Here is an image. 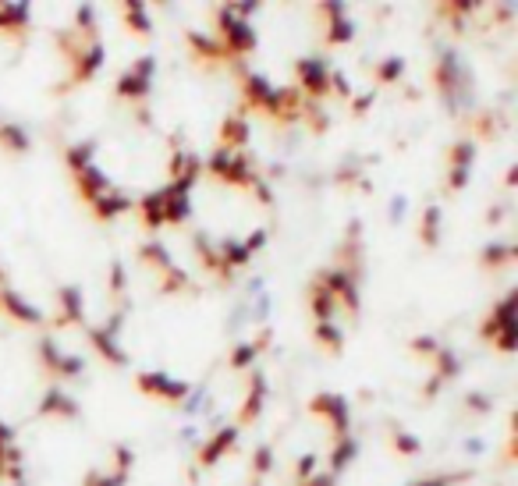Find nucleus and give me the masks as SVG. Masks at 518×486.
Masks as SVG:
<instances>
[{"label":"nucleus","mask_w":518,"mask_h":486,"mask_svg":"<svg viewBox=\"0 0 518 486\" xmlns=\"http://www.w3.org/2000/svg\"><path fill=\"white\" fill-rule=\"evenodd\" d=\"M295 75H299V86H302L306 96H323V93H330V64H327V61L306 57V61H299Z\"/></svg>","instance_id":"1"},{"label":"nucleus","mask_w":518,"mask_h":486,"mask_svg":"<svg viewBox=\"0 0 518 486\" xmlns=\"http://www.w3.org/2000/svg\"><path fill=\"white\" fill-rule=\"evenodd\" d=\"M139 387L160 401H185L189 397V387L178 380V377H167V373H142L139 377Z\"/></svg>","instance_id":"2"},{"label":"nucleus","mask_w":518,"mask_h":486,"mask_svg":"<svg viewBox=\"0 0 518 486\" xmlns=\"http://www.w3.org/2000/svg\"><path fill=\"white\" fill-rule=\"evenodd\" d=\"M149 82H153V61H139L131 71H124V75L117 79V96L142 99L149 93Z\"/></svg>","instance_id":"3"},{"label":"nucleus","mask_w":518,"mask_h":486,"mask_svg":"<svg viewBox=\"0 0 518 486\" xmlns=\"http://www.w3.org/2000/svg\"><path fill=\"white\" fill-rule=\"evenodd\" d=\"M0 305H4L7 316L18 319V323H43V312H39L21 292H14V288H7V284H0Z\"/></svg>","instance_id":"4"},{"label":"nucleus","mask_w":518,"mask_h":486,"mask_svg":"<svg viewBox=\"0 0 518 486\" xmlns=\"http://www.w3.org/2000/svg\"><path fill=\"white\" fill-rule=\"evenodd\" d=\"M312 408L334 426V433L337 437H344L348 433V405H344V397H337V394H323V397H316L312 401Z\"/></svg>","instance_id":"5"},{"label":"nucleus","mask_w":518,"mask_h":486,"mask_svg":"<svg viewBox=\"0 0 518 486\" xmlns=\"http://www.w3.org/2000/svg\"><path fill=\"white\" fill-rule=\"evenodd\" d=\"M319 18L327 21V39L330 43H348L352 39V18H348V11L341 7V4H323L319 7Z\"/></svg>","instance_id":"6"},{"label":"nucleus","mask_w":518,"mask_h":486,"mask_svg":"<svg viewBox=\"0 0 518 486\" xmlns=\"http://www.w3.org/2000/svg\"><path fill=\"white\" fill-rule=\"evenodd\" d=\"M234 444H238V430H220V433H213L206 444H203V451H199V465H203V469H206V465H216Z\"/></svg>","instance_id":"7"},{"label":"nucleus","mask_w":518,"mask_h":486,"mask_svg":"<svg viewBox=\"0 0 518 486\" xmlns=\"http://www.w3.org/2000/svg\"><path fill=\"white\" fill-rule=\"evenodd\" d=\"M89 206H93V213H96L100 220H114V217H121V213L128 209V195L117 192V189L110 185V189H106L104 195H96Z\"/></svg>","instance_id":"8"},{"label":"nucleus","mask_w":518,"mask_h":486,"mask_svg":"<svg viewBox=\"0 0 518 486\" xmlns=\"http://www.w3.org/2000/svg\"><path fill=\"white\" fill-rule=\"evenodd\" d=\"M75 401L64 394L61 387H50L43 394V405H39V415H75Z\"/></svg>","instance_id":"9"},{"label":"nucleus","mask_w":518,"mask_h":486,"mask_svg":"<svg viewBox=\"0 0 518 486\" xmlns=\"http://www.w3.org/2000/svg\"><path fill=\"white\" fill-rule=\"evenodd\" d=\"M142 220H146V227H153V231L167 227V220H164V192H149L142 199Z\"/></svg>","instance_id":"10"},{"label":"nucleus","mask_w":518,"mask_h":486,"mask_svg":"<svg viewBox=\"0 0 518 486\" xmlns=\"http://www.w3.org/2000/svg\"><path fill=\"white\" fill-rule=\"evenodd\" d=\"M61 312H64V319H68V323L82 319V312H86V302H82V292H79V288H68V292H61Z\"/></svg>","instance_id":"11"},{"label":"nucleus","mask_w":518,"mask_h":486,"mask_svg":"<svg viewBox=\"0 0 518 486\" xmlns=\"http://www.w3.org/2000/svg\"><path fill=\"white\" fill-rule=\"evenodd\" d=\"M124 21H128L135 32H142V36L153 29V18H149V11H146L142 4H124Z\"/></svg>","instance_id":"12"},{"label":"nucleus","mask_w":518,"mask_h":486,"mask_svg":"<svg viewBox=\"0 0 518 486\" xmlns=\"http://www.w3.org/2000/svg\"><path fill=\"white\" fill-rule=\"evenodd\" d=\"M64 160H68V167H71L75 174H82V171L93 167V146H71V149L64 153Z\"/></svg>","instance_id":"13"},{"label":"nucleus","mask_w":518,"mask_h":486,"mask_svg":"<svg viewBox=\"0 0 518 486\" xmlns=\"http://www.w3.org/2000/svg\"><path fill=\"white\" fill-rule=\"evenodd\" d=\"M437 238H440V209L429 206V209L422 213V242H426V245H437Z\"/></svg>","instance_id":"14"},{"label":"nucleus","mask_w":518,"mask_h":486,"mask_svg":"<svg viewBox=\"0 0 518 486\" xmlns=\"http://www.w3.org/2000/svg\"><path fill=\"white\" fill-rule=\"evenodd\" d=\"M259 352H263V344H241V348L231 352V366H234V370H249V366L259 359Z\"/></svg>","instance_id":"15"},{"label":"nucleus","mask_w":518,"mask_h":486,"mask_svg":"<svg viewBox=\"0 0 518 486\" xmlns=\"http://www.w3.org/2000/svg\"><path fill=\"white\" fill-rule=\"evenodd\" d=\"M508 259H512V245L494 242V245H487V249H483V263H487V267H504Z\"/></svg>","instance_id":"16"},{"label":"nucleus","mask_w":518,"mask_h":486,"mask_svg":"<svg viewBox=\"0 0 518 486\" xmlns=\"http://www.w3.org/2000/svg\"><path fill=\"white\" fill-rule=\"evenodd\" d=\"M402 71H405V64H402L398 57H391V61H384V64L377 68V79H380L384 86H391V82H398V79H402Z\"/></svg>","instance_id":"17"},{"label":"nucleus","mask_w":518,"mask_h":486,"mask_svg":"<svg viewBox=\"0 0 518 486\" xmlns=\"http://www.w3.org/2000/svg\"><path fill=\"white\" fill-rule=\"evenodd\" d=\"M394 447H398L402 455H419V447H422V444L415 440L412 433H398V437H394Z\"/></svg>","instance_id":"18"}]
</instances>
